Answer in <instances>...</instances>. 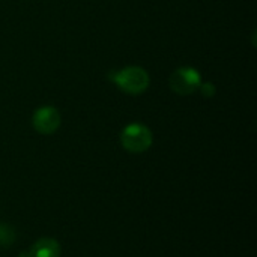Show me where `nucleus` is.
<instances>
[{"label": "nucleus", "instance_id": "nucleus-1", "mask_svg": "<svg viewBox=\"0 0 257 257\" xmlns=\"http://www.w3.org/2000/svg\"><path fill=\"white\" fill-rule=\"evenodd\" d=\"M110 80L123 92L130 95L143 93L149 87V74L140 66H126L110 74Z\"/></svg>", "mask_w": 257, "mask_h": 257}, {"label": "nucleus", "instance_id": "nucleus-2", "mask_svg": "<svg viewBox=\"0 0 257 257\" xmlns=\"http://www.w3.org/2000/svg\"><path fill=\"white\" fill-rule=\"evenodd\" d=\"M152 131L143 123H131L122 130L120 143L123 149L133 154H142L152 146Z\"/></svg>", "mask_w": 257, "mask_h": 257}, {"label": "nucleus", "instance_id": "nucleus-3", "mask_svg": "<svg viewBox=\"0 0 257 257\" xmlns=\"http://www.w3.org/2000/svg\"><path fill=\"white\" fill-rule=\"evenodd\" d=\"M169 84H170V89L175 93H178L181 96H185V95L194 93L200 87L202 77H200L197 69H194L191 66H182V68H178L170 75Z\"/></svg>", "mask_w": 257, "mask_h": 257}, {"label": "nucleus", "instance_id": "nucleus-4", "mask_svg": "<svg viewBox=\"0 0 257 257\" xmlns=\"http://www.w3.org/2000/svg\"><path fill=\"white\" fill-rule=\"evenodd\" d=\"M60 122H62L60 113H59L57 108L53 107V105L39 107V108L33 113V117H32L33 128H35L39 134H44V136L54 134V133L59 130Z\"/></svg>", "mask_w": 257, "mask_h": 257}, {"label": "nucleus", "instance_id": "nucleus-5", "mask_svg": "<svg viewBox=\"0 0 257 257\" xmlns=\"http://www.w3.org/2000/svg\"><path fill=\"white\" fill-rule=\"evenodd\" d=\"M29 254L30 257H60L62 250L56 239L41 238L32 245V248L29 250Z\"/></svg>", "mask_w": 257, "mask_h": 257}, {"label": "nucleus", "instance_id": "nucleus-6", "mask_svg": "<svg viewBox=\"0 0 257 257\" xmlns=\"http://www.w3.org/2000/svg\"><path fill=\"white\" fill-rule=\"evenodd\" d=\"M14 241H15V233L12 227L8 224H2L0 226V244L5 247H9Z\"/></svg>", "mask_w": 257, "mask_h": 257}, {"label": "nucleus", "instance_id": "nucleus-7", "mask_svg": "<svg viewBox=\"0 0 257 257\" xmlns=\"http://www.w3.org/2000/svg\"><path fill=\"white\" fill-rule=\"evenodd\" d=\"M199 90H200V93L205 98H212L215 95V92H217V89H215V86L212 83H202L200 87H199Z\"/></svg>", "mask_w": 257, "mask_h": 257}]
</instances>
